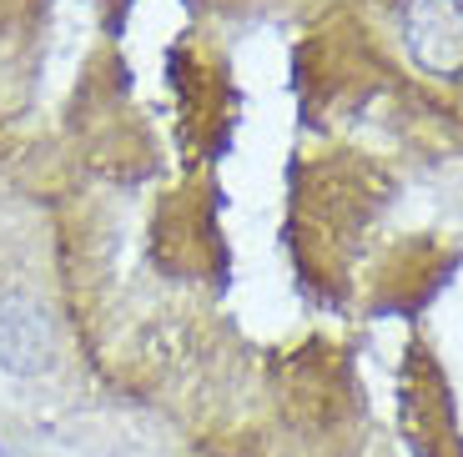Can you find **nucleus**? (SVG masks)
Listing matches in <instances>:
<instances>
[{
	"instance_id": "1",
	"label": "nucleus",
	"mask_w": 463,
	"mask_h": 457,
	"mask_svg": "<svg viewBox=\"0 0 463 457\" xmlns=\"http://www.w3.org/2000/svg\"><path fill=\"white\" fill-rule=\"evenodd\" d=\"M403 46L423 76H463V0H403Z\"/></svg>"
},
{
	"instance_id": "2",
	"label": "nucleus",
	"mask_w": 463,
	"mask_h": 457,
	"mask_svg": "<svg viewBox=\"0 0 463 457\" xmlns=\"http://www.w3.org/2000/svg\"><path fill=\"white\" fill-rule=\"evenodd\" d=\"M0 367L15 378H31L51 367V322L31 297L0 302Z\"/></svg>"
}]
</instances>
